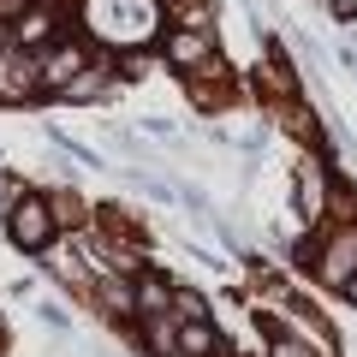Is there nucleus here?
Returning a JSON list of instances; mask_svg holds the SVG:
<instances>
[{"label":"nucleus","mask_w":357,"mask_h":357,"mask_svg":"<svg viewBox=\"0 0 357 357\" xmlns=\"http://www.w3.org/2000/svg\"><path fill=\"white\" fill-rule=\"evenodd\" d=\"M316 274H321V280H333V286H345V280L357 274V227H340V232L328 238V250H321Z\"/></svg>","instance_id":"nucleus-1"},{"label":"nucleus","mask_w":357,"mask_h":357,"mask_svg":"<svg viewBox=\"0 0 357 357\" xmlns=\"http://www.w3.org/2000/svg\"><path fill=\"white\" fill-rule=\"evenodd\" d=\"M48 232H54V220H48V203L24 197V203L13 208V238L24 244V250H42V244H48Z\"/></svg>","instance_id":"nucleus-2"},{"label":"nucleus","mask_w":357,"mask_h":357,"mask_svg":"<svg viewBox=\"0 0 357 357\" xmlns=\"http://www.w3.org/2000/svg\"><path fill=\"white\" fill-rule=\"evenodd\" d=\"M208 48H215V42H208V30H178V36L167 42V54H173L178 66H191V60H208Z\"/></svg>","instance_id":"nucleus-3"},{"label":"nucleus","mask_w":357,"mask_h":357,"mask_svg":"<svg viewBox=\"0 0 357 357\" xmlns=\"http://www.w3.org/2000/svg\"><path fill=\"white\" fill-rule=\"evenodd\" d=\"M72 72H84L77 48H54V60H42V84H54V89H66V84H72Z\"/></svg>","instance_id":"nucleus-4"},{"label":"nucleus","mask_w":357,"mask_h":357,"mask_svg":"<svg viewBox=\"0 0 357 357\" xmlns=\"http://www.w3.org/2000/svg\"><path fill=\"white\" fill-rule=\"evenodd\" d=\"M298 203L304 215H321V161H298Z\"/></svg>","instance_id":"nucleus-5"},{"label":"nucleus","mask_w":357,"mask_h":357,"mask_svg":"<svg viewBox=\"0 0 357 357\" xmlns=\"http://www.w3.org/2000/svg\"><path fill=\"white\" fill-rule=\"evenodd\" d=\"M137 310H149V316H161V310H173V286L167 280H137Z\"/></svg>","instance_id":"nucleus-6"},{"label":"nucleus","mask_w":357,"mask_h":357,"mask_svg":"<svg viewBox=\"0 0 357 357\" xmlns=\"http://www.w3.org/2000/svg\"><path fill=\"white\" fill-rule=\"evenodd\" d=\"M178 345H185V351H215V328H208L203 316H185V333H178Z\"/></svg>","instance_id":"nucleus-7"},{"label":"nucleus","mask_w":357,"mask_h":357,"mask_svg":"<svg viewBox=\"0 0 357 357\" xmlns=\"http://www.w3.org/2000/svg\"><path fill=\"white\" fill-rule=\"evenodd\" d=\"M48 18H42V13H24V18H18V42H42V36H48Z\"/></svg>","instance_id":"nucleus-8"},{"label":"nucleus","mask_w":357,"mask_h":357,"mask_svg":"<svg viewBox=\"0 0 357 357\" xmlns=\"http://www.w3.org/2000/svg\"><path fill=\"white\" fill-rule=\"evenodd\" d=\"M149 345H155V351H167V345H173V328H167V321H155V328H149Z\"/></svg>","instance_id":"nucleus-9"},{"label":"nucleus","mask_w":357,"mask_h":357,"mask_svg":"<svg viewBox=\"0 0 357 357\" xmlns=\"http://www.w3.org/2000/svg\"><path fill=\"white\" fill-rule=\"evenodd\" d=\"M274 357H316V351H310V345H286V340H280V345H274Z\"/></svg>","instance_id":"nucleus-10"},{"label":"nucleus","mask_w":357,"mask_h":357,"mask_svg":"<svg viewBox=\"0 0 357 357\" xmlns=\"http://www.w3.org/2000/svg\"><path fill=\"white\" fill-rule=\"evenodd\" d=\"M333 6V18H357V0H328Z\"/></svg>","instance_id":"nucleus-11"},{"label":"nucleus","mask_w":357,"mask_h":357,"mask_svg":"<svg viewBox=\"0 0 357 357\" xmlns=\"http://www.w3.org/2000/svg\"><path fill=\"white\" fill-rule=\"evenodd\" d=\"M13 197H18V191H13V178H0V208L13 203Z\"/></svg>","instance_id":"nucleus-12"},{"label":"nucleus","mask_w":357,"mask_h":357,"mask_svg":"<svg viewBox=\"0 0 357 357\" xmlns=\"http://www.w3.org/2000/svg\"><path fill=\"white\" fill-rule=\"evenodd\" d=\"M345 292H351V304H357V274H351V280H345Z\"/></svg>","instance_id":"nucleus-13"}]
</instances>
